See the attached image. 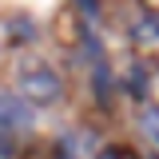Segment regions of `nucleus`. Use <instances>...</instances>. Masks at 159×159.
<instances>
[{
  "mask_svg": "<svg viewBox=\"0 0 159 159\" xmlns=\"http://www.w3.org/2000/svg\"><path fill=\"white\" fill-rule=\"evenodd\" d=\"M131 40H135V48L143 56H159V16H143L135 24Z\"/></svg>",
  "mask_w": 159,
  "mask_h": 159,
  "instance_id": "obj_3",
  "label": "nucleus"
},
{
  "mask_svg": "<svg viewBox=\"0 0 159 159\" xmlns=\"http://www.w3.org/2000/svg\"><path fill=\"white\" fill-rule=\"evenodd\" d=\"M32 127V103L24 96H0V147L12 151V135Z\"/></svg>",
  "mask_w": 159,
  "mask_h": 159,
  "instance_id": "obj_1",
  "label": "nucleus"
},
{
  "mask_svg": "<svg viewBox=\"0 0 159 159\" xmlns=\"http://www.w3.org/2000/svg\"><path fill=\"white\" fill-rule=\"evenodd\" d=\"M20 96L28 103H56L64 96V80L56 72H48V68H32L28 76L20 80Z\"/></svg>",
  "mask_w": 159,
  "mask_h": 159,
  "instance_id": "obj_2",
  "label": "nucleus"
},
{
  "mask_svg": "<svg viewBox=\"0 0 159 159\" xmlns=\"http://www.w3.org/2000/svg\"><path fill=\"white\" fill-rule=\"evenodd\" d=\"M143 88H147V96H155V99H159V72L143 76Z\"/></svg>",
  "mask_w": 159,
  "mask_h": 159,
  "instance_id": "obj_5",
  "label": "nucleus"
},
{
  "mask_svg": "<svg viewBox=\"0 0 159 159\" xmlns=\"http://www.w3.org/2000/svg\"><path fill=\"white\" fill-rule=\"evenodd\" d=\"M139 127H143V135L159 147V107H147V111L139 116Z\"/></svg>",
  "mask_w": 159,
  "mask_h": 159,
  "instance_id": "obj_4",
  "label": "nucleus"
}]
</instances>
